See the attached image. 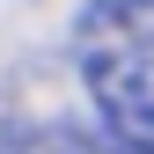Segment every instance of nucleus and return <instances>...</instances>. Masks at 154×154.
<instances>
[{"mask_svg":"<svg viewBox=\"0 0 154 154\" xmlns=\"http://www.w3.org/2000/svg\"><path fill=\"white\" fill-rule=\"evenodd\" d=\"M88 88L103 103L110 132H154V51L88 44Z\"/></svg>","mask_w":154,"mask_h":154,"instance_id":"obj_1","label":"nucleus"},{"mask_svg":"<svg viewBox=\"0 0 154 154\" xmlns=\"http://www.w3.org/2000/svg\"><path fill=\"white\" fill-rule=\"evenodd\" d=\"M81 37H88V44L154 51V0H88V8H81Z\"/></svg>","mask_w":154,"mask_h":154,"instance_id":"obj_2","label":"nucleus"},{"mask_svg":"<svg viewBox=\"0 0 154 154\" xmlns=\"http://www.w3.org/2000/svg\"><path fill=\"white\" fill-rule=\"evenodd\" d=\"M110 154H154V132H110Z\"/></svg>","mask_w":154,"mask_h":154,"instance_id":"obj_3","label":"nucleus"},{"mask_svg":"<svg viewBox=\"0 0 154 154\" xmlns=\"http://www.w3.org/2000/svg\"><path fill=\"white\" fill-rule=\"evenodd\" d=\"M22 154H73L66 140H44V147H22Z\"/></svg>","mask_w":154,"mask_h":154,"instance_id":"obj_4","label":"nucleus"}]
</instances>
